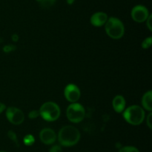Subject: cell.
I'll return each instance as SVG.
<instances>
[{"label":"cell","instance_id":"obj_27","mask_svg":"<svg viewBox=\"0 0 152 152\" xmlns=\"http://www.w3.org/2000/svg\"><path fill=\"white\" fill-rule=\"evenodd\" d=\"M36 1H38V2H40V1H41L42 0H36Z\"/></svg>","mask_w":152,"mask_h":152},{"label":"cell","instance_id":"obj_15","mask_svg":"<svg viewBox=\"0 0 152 152\" xmlns=\"http://www.w3.org/2000/svg\"><path fill=\"white\" fill-rule=\"evenodd\" d=\"M34 141H35V139L31 134H28V135H26L24 138V143H25L26 145H31L34 143Z\"/></svg>","mask_w":152,"mask_h":152},{"label":"cell","instance_id":"obj_22","mask_svg":"<svg viewBox=\"0 0 152 152\" xmlns=\"http://www.w3.org/2000/svg\"><path fill=\"white\" fill-rule=\"evenodd\" d=\"M145 22H146V26L148 27V29L151 31H152V15L151 14H150L149 16H148V17L147 18Z\"/></svg>","mask_w":152,"mask_h":152},{"label":"cell","instance_id":"obj_28","mask_svg":"<svg viewBox=\"0 0 152 152\" xmlns=\"http://www.w3.org/2000/svg\"><path fill=\"white\" fill-rule=\"evenodd\" d=\"M0 152H5V151H0Z\"/></svg>","mask_w":152,"mask_h":152},{"label":"cell","instance_id":"obj_3","mask_svg":"<svg viewBox=\"0 0 152 152\" xmlns=\"http://www.w3.org/2000/svg\"><path fill=\"white\" fill-rule=\"evenodd\" d=\"M105 29L108 37L114 40H119L123 37L125 27L123 22L117 17H110L105 24Z\"/></svg>","mask_w":152,"mask_h":152},{"label":"cell","instance_id":"obj_11","mask_svg":"<svg viewBox=\"0 0 152 152\" xmlns=\"http://www.w3.org/2000/svg\"><path fill=\"white\" fill-rule=\"evenodd\" d=\"M126 100L123 95H116L112 101L113 108L117 113H122L124 111L126 107Z\"/></svg>","mask_w":152,"mask_h":152},{"label":"cell","instance_id":"obj_7","mask_svg":"<svg viewBox=\"0 0 152 152\" xmlns=\"http://www.w3.org/2000/svg\"><path fill=\"white\" fill-rule=\"evenodd\" d=\"M131 15H132V19L134 22L141 23V22H145L150 14L146 7L142 4H138L132 8Z\"/></svg>","mask_w":152,"mask_h":152},{"label":"cell","instance_id":"obj_1","mask_svg":"<svg viewBox=\"0 0 152 152\" xmlns=\"http://www.w3.org/2000/svg\"><path fill=\"white\" fill-rule=\"evenodd\" d=\"M81 134L77 128L66 125L60 129L58 134V140L61 145L71 147L75 145L80 141Z\"/></svg>","mask_w":152,"mask_h":152},{"label":"cell","instance_id":"obj_17","mask_svg":"<svg viewBox=\"0 0 152 152\" xmlns=\"http://www.w3.org/2000/svg\"><path fill=\"white\" fill-rule=\"evenodd\" d=\"M16 49V46L12 44H9V45H5L4 47L2 48V50L4 53H10V52H13Z\"/></svg>","mask_w":152,"mask_h":152},{"label":"cell","instance_id":"obj_6","mask_svg":"<svg viewBox=\"0 0 152 152\" xmlns=\"http://www.w3.org/2000/svg\"><path fill=\"white\" fill-rule=\"evenodd\" d=\"M6 117L11 124L19 125L25 120L24 113L19 108L14 107H10L6 110Z\"/></svg>","mask_w":152,"mask_h":152},{"label":"cell","instance_id":"obj_20","mask_svg":"<svg viewBox=\"0 0 152 152\" xmlns=\"http://www.w3.org/2000/svg\"><path fill=\"white\" fill-rule=\"evenodd\" d=\"M49 152H62V147L59 145H55L52 146L49 150Z\"/></svg>","mask_w":152,"mask_h":152},{"label":"cell","instance_id":"obj_25","mask_svg":"<svg viewBox=\"0 0 152 152\" xmlns=\"http://www.w3.org/2000/svg\"><path fill=\"white\" fill-rule=\"evenodd\" d=\"M74 1H75V0H66L67 4H69V5H71V4H74Z\"/></svg>","mask_w":152,"mask_h":152},{"label":"cell","instance_id":"obj_14","mask_svg":"<svg viewBox=\"0 0 152 152\" xmlns=\"http://www.w3.org/2000/svg\"><path fill=\"white\" fill-rule=\"evenodd\" d=\"M152 43V37H148L145 38L142 43V48L144 49H148L151 47Z\"/></svg>","mask_w":152,"mask_h":152},{"label":"cell","instance_id":"obj_21","mask_svg":"<svg viewBox=\"0 0 152 152\" xmlns=\"http://www.w3.org/2000/svg\"><path fill=\"white\" fill-rule=\"evenodd\" d=\"M146 125L149 128V129H152V113L150 112L146 118Z\"/></svg>","mask_w":152,"mask_h":152},{"label":"cell","instance_id":"obj_18","mask_svg":"<svg viewBox=\"0 0 152 152\" xmlns=\"http://www.w3.org/2000/svg\"><path fill=\"white\" fill-rule=\"evenodd\" d=\"M7 136H8V137L12 140V141H13L15 143L18 144L17 136H16V134L14 132V131H9L8 132H7Z\"/></svg>","mask_w":152,"mask_h":152},{"label":"cell","instance_id":"obj_10","mask_svg":"<svg viewBox=\"0 0 152 152\" xmlns=\"http://www.w3.org/2000/svg\"><path fill=\"white\" fill-rule=\"evenodd\" d=\"M108 19V15L105 12H96L92 15L90 21L94 26L101 27L106 23Z\"/></svg>","mask_w":152,"mask_h":152},{"label":"cell","instance_id":"obj_8","mask_svg":"<svg viewBox=\"0 0 152 152\" xmlns=\"http://www.w3.org/2000/svg\"><path fill=\"white\" fill-rule=\"evenodd\" d=\"M64 95H65V98L68 101L71 103H75L79 101V99L80 98L81 92L77 85L74 84V83H70L65 86V90H64Z\"/></svg>","mask_w":152,"mask_h":152},{"label":"cell","instance_id":"obj_12","mask_svg":"<svg viewBox=\"0 0 152 152\" xmlns=\"http://www.w3.org/2000/svg\"><path fill=\"white\" fill-rule=\"evenodd\" d=\"M142 107L145 110L151 112L152 110V91L149 90L145 92L142 98Z\"/></svg>","mask_w":152,"mask_h":152},{"label":"cell","instance_id":"obj_4","mask_svg":"<svg viewBox=\"0 0 152 152\" xmlns=\"http://www.w3.org/2000/svg\"><path fill=\"white\" fill-rule=\"evenodd\" d=\"M39 116L44 120L48 122H53L59 119L61 110L57 104L52 101L44 103L39 109Z\"/></svg>","mask_w":152,"mask_h":152},{"label":"cell","instance_id":"obj_23","mask_svg":"<svg viewBox=\"0 0 152 152\" xmlns=\"http://www.w3.org/2000/svg\"><path fill=\"white\" fill-rule=\"evenodd\" d=\"M11 39H12V40H13V41H14V42H17L18 40H19V35H18V34H13V35L11 36Z\"/></svg>","mask_w":152,"mask_h":152},{"label":"cell","instance_id":"obj_5","mask_svg":"<svg viewBox=\"0 0 152 152\" xmlns=\"http://www.w3.org/2000/svg\"><path fill=\"white\" fill-rule=\"evenodd\" d=\"M66 115L70 122L79 123L84 119L86 116V110L82 104L77 102L72 103L67 108Z\"/></svg>","mask_w":152,"mask_h":152},{"label":"cell","instance_id":"obj_2","mask_svg":"<svg viewBox=\"0 0 152 152\" xmlns=\"http://www.w3.org/2000/svg\"><path fill=\"white\" fill-rule=\"evenodd\" d=\"M123 118L132 125H139L145 119V111L139 105H132L123 111Z\"/></svg>","mask_w":152,"mask_h":152},{"label":"cell","instance_id":"obj_24","mask_svg":"<svg viewBox=\"0 0 152 152\" xmlns=\"http://www.w3.org/2000/svg\"><path fill=\"white\" fill-rule=\"evenodd\" d=\"M5 109H6L5 104H3V103H1V102H0V114H1V113H2V112L4 111Z\"/></svg>","mask_w":152,"mask_h":152},{"label":"cell","instance_id":"obj_16","mask_svg":"<svg viewBox=\"0 0 152 152\" xmlns=\"http://www.w3.org/2000/svg\"><path fill=\"white\" fill-rule=\"evenodd\" d=\"M119 152H140L136 147L134 146H125L120 148Z\"/></svg>","mask_w":152,"mask_h":152},{"label":"cell","instance_id":"obj_19","mask_svg":"<svg viewBox=\"0 0 152 152\" xmlns=\"http://www.w3.org/2000/svg\"><path fill=\"white\" fill-rule=\"evenodd\" d=\"M28 116L31 119H37L38 116H39V110H31V112L28 114Z\"/></svg>","mask_w":152,"mask_h":152},{"label":"cell","instance_id":"obj_26","mask_svg":"<svg viewBox=\"0 0 152 152\" xmlns=\"http://www.w3.org/2000/svg\"><path fill=\"white\" fill-rule=\"evenodd\" d=\"M2 43V39L0 38V43Z\"/></svg>","mask_w":152,"mask_h":152},{"label":"cell","instance_id":"obj_13","mask_svg":"<svg viewBox=\"0 0 152 152\" xmlns=\"http://www.w3.org/2000/svg\"><path fill=\"white\" fill-rule=\"evenodd\" d=\"M56 0H42L40 1V5L42 8L48 9L51 7L52 6L54 5V4L56 3Z\"/></svg>","mask_w":152,"mask_h":152},{"label":"cell","instance_id":"obj_9","mask_svg":"<svg viewBox=\"0 0 152 152\" xmlns=\"http://www.w3.org/2000/svg\"><path fill=\"white\" fill-rule=\"evenodd\" d=\"M40 140L45 145H51L56 142V134L51 128H44L39 133Z\"/></svg>","mask_w":152,"mask_h":152}]
</instances>
